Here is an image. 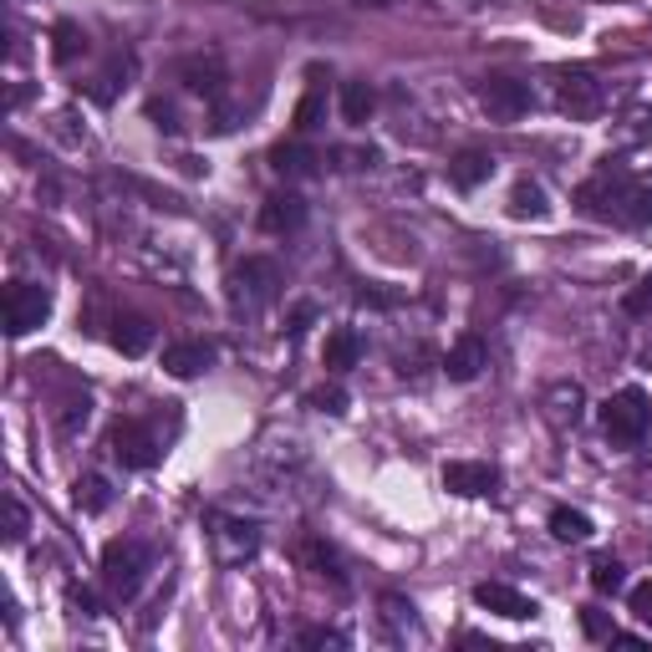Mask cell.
I'll list each match as a JSON object with an SVG mask.
<instances>
[{
    "instance_id": "6da1fadb",
    "label": "cell",
    "mask_w": 652,
    "mask_h": 652,
    "mask_svg": "<svg viewBox=\"0 0 652 652\" xmlns=\"http://www.w3.org/2000/svg\"><path fill=\"white\" fill-rule=\"evenodd\" d=\"M577 209L596 224H617V230H648L652 224V184L632 178L627 168L607 163L596 168L577 189Z\"/></svg>"
},
{
    "instance_id": "7a4b0ae2",
    "label": "cell",
    "mask_w": 652,
    "mask_h": 652,
    "mask_svg": "<svg viewBox=\"0 0 652 652\" xmlns=\"http://www.w3.org/2000/svg\"><path fill=\"white\" fill-rule=\"evenodd\" d=\"M652 429V398L642 387H622V393H612L602 403V433H607V444L617 449H638Z\"/></svg>"
},
{
    "instance_id": "3957f363",
    "label": "cell",
    "mask_w": 652,
    "mask_h": 652,
    "mask_svg": "<svg viewBox=\"0 0 652 652\" xmlns=\"http://www.w3.org/2000/svg\"><path fill=\"white\" fill-rule=\"evenodd\" d=\"M281 296V266L270 255H245L235 270H230V306L245 316L266 312L270 301Z\"/></svg>"
},
{
    "instance_id": "277c9868",
    "label": "cell",
    "mask_w": 652,
    "mask_h": 652,
    "mask_svg": "<svg viewBox=\"0 0 652 652\" xmlns=\"http://www.w3.org/2000/svg\"><path fill=\"white\" fill-rule=\"evenodd\" d=\"M149 546L143 540H107L103 546V586L113 602H133L143 592V577H149Z\"/></svg>"
},
{
    "instance_id": "5b68a950",
    "label": "cell",
    "mask_w": 652,
    "mask_h": 652,
    "mask_svg": "<svg viewBox=\"0 0 652 652\" xmlns=\"http://www.w3.org/2000/svg\"><path fill=\"white\" fill-rule=\"evenodd\" d=\"M602 103H607V88L596 82V72H586V67H566V72L556 77V107H561L566 118L592 123L596 113H602Z\"/></svg>"
},
{
    "instance_id": "8992f818",
    "label": "cell",
    "mask_w": 652,
    "mask_h": 652,
    "mask_svg": "<svg viewBox=\"0 0 652 652\" xmlns=\"http://www.w3.org/2000/svg\"><path fill=\"white\" fill-rule=\"evenodd\" d=\"M46 316H51V286H36V281L5 286V331L11 337H26V331L46 326Z\"/></svg>"
},
{
    "instance_id": "52a82bcc",
    "label": "cell",
    "mask_w": 652,
    "mask_h": 652,
    "mask_svg": "<svg viewBox=\"0 0 652 652\" xmlns=\"http://www.w3.org/2000/svg\"><path fill=\"white\" fill-rule=\"evenodd\" d=\"M113 459H118L123 469H153V464L163 459V444H159V433H153V423H143V418H118V429H113Z\"/></svg>"
},
{
    "instance_id": "ba28073f",
    "label": "cell",
    "mask_w": 652,
    "mask_h": 652,
    "mask_svg": "<svg viewBox=\"0 0 652 652\" xmlns=\"http://www.w3.org/2000/svg\"><path fill=\"white\" fill-rule=\"evenodd\" d=\"M209 540H214L220 566H240L260 550V525L240 515H209Z\"/></svg>"
},
{
    "instance_id": "9c48e42d",
    "label": "cell",
    "mask_w": 652,
    "mask_h": 652,
    "mask_svg": "<svg viewBox=\"0 0 652 652\" xmlns=\"http://www.w3.org/2000/svg\"><path fill=\"white\" fill-rule=\"evenodd\" d=\"M479 107L494 123H520L531 113V88L515 77H489V82H479Z\"/></svg>"
},
{
    "instance_id": "30bf717a",
    "label": "cell",
    "mask_w": 652,
    "mask_h": 652,
    "mask_svg": "<svg viewBox=\"0 0 652 652\" xmlns=\"http://www.w3.org/2000/svg\"><path fill=\"white\" fill-rule=\"evenodd\" d=\"M444 489L449 494H464V500H479V494L500 489V469L479 459H454V464H444Z\"/></svg>"
},
{
    "instance_id": "8fae6325",
    "label": "cell",
    "mask_w": 652,
    "mask_h": 652,
    "mask_svg": "<svg viewBox=\"0 0 652 652\" xmlns=\"http://www.w3.org/2000/svg\"><path fill=\"white\" fill-rule=\"evenodd\" d=\"M475 602L485 612H494V617H504V622H531L535 612V602L525 592H515V586H504V581H479L475 586Z\"/></svg>"
},
{
    "instance_id": "7c38bea8",
    "label": "cell",
    "mask_w": 652,
    "mask_h": 652,
    "mask_svg": "<svg viewBox=\"0 0 652 652\" xmlns=\"http://www.w3.org/2000/svg\"><path fill=\"white\" fill-rule=\"evenodd\" d=\"M301 224H306V199L296 189L270 194L266 205H260V230L266 235H296Z\"/></svg>"
},
{
    "instance_id": "4fadbf2b",
    "label": "cell",
    "mask_w": 652,
    "mask_h": 652,
    "mask_svg": "<svg viewBox=\"0 0 652 652\" xmlns=\"http://www.w3.org/2000/svg\"><path fill=\"white\" fill-rule=\"evenodd\" d=\"M214 368V347L209 341H174V347H163V372L168 377H199V372Z\"/></svg>"
},
{
    "instance_id": "5bb4252c",
    "label": "cell",
    "mask_w": 652,
    "mask_h": 652,
    "mask_svg": "<svg viewBox=\"0 0 652 652\" xmlns=\"http://www.w3.org/2000/svg\"><path fill=\"white\" fill-rule=\"evenodd\" d=\"M485 362H489V352H485V341L475 337V331H464L454 347H449V357H444V372H449V383H475L479 372H485Z\"/></svg>"
},
{
    "instance_id": "9a60e30c",
    "label": "cell",
    "mask_w": 652,
    "mask_h": 652,
    "mask_svg": "<svg viewBox=\"0 0 652 652\" xmlns=\"http://www.w3.org/2000/svg\"><path fill=\"white\" fill-rule=\"evenodd\" d=\"M326 118V82H322V67H312V88H306V97L296 103V118H291V128H296V138L316 133Z\"/></svg>"
},
{
    "instance_id": "2e32d148",
    "label": "cell",
    "mask_w": 652,
    "mask_h": 652,
    "mask_svg": "<svg viewBox=\"0 0 652 652\" xmlns=\"http://www.w3.org/2000/svg\"><path fill=\"white\" fill-rule=\"evenodd\" d=\"M326 372H352L362 362V337H357L352 326H337L331 337H326V352H322Z\"/></svg>"
},
{
    "instance_id": "e0dca14e",
    "label": "cell",
    "mask_w": 652,
    "mask_h": 652,
    "mask_svg": "<svg viewBox=\"0 0 652 652\" xmlns=\"http://www.w3.org/2000/svg\"><path fill=\"white\" fill-rule=\"evenodd\" d=\"M113 347L123 357H143L153 347V322L149 316H118L113 322Z\"/></svg>"
},
{
    "instance_id": "ac0fdd59",
    "label": "cell",
    "mask_w": 652,
    "mask_h": 652,
    "mask_svg": "<svg viewBox=\"0 0 652 652\" xmlns=\"http://www.w3.org/2000/svg\"><path fill=\"white\" fill-rule=\"evenodd\" d=\"M550 535H556V540H566V546H581V540H592V535H596V525H592V515H586V510L556 504V510H550Z\"/></svg>"
},
{
    "instance_id": "d6986e66",
    "label": "cell",
    "mask_w": 652,
    "mask_h": 652,
    "mask_svg": "<svg viewBox=\"0 0 652 652\" xmlns=\"http://www.w3.org/2000/svg\"><path fill=\"white\" fill-rule=\"evenodd\" d=\"M270 168L281 178H306L316 168V153L306 149L301 138H291V143H276V149H270Z\"/></svg>"
},
{
    "instance_id": "ffe728a7",
    "label": "cell",
    "mask_w": 652,
    "mask_h": 652,
    "mask_svg": "<svg viewBox=\"0 0 652 652\" xmlns=\"http://www.w3.org/2000/svg\"><path fill=\"white\" fill-rule=\"evenodd\" d=\"M372 113H377V88L372 82H341V123L362 128Z\"/></svg>"
},
{
    "instance_id": "44dd1931",
    "label": "cell",
    "mask_w": 652,
    "mask_h": 652,
    "mask_svg": "<svg viewBox=\"0 0 652 652\" xmlns=\"http://www.w3.org/2000/svg\"><path fill=\"white\" fill-rule=\"evenodd\" d=\"M489 174H494V159H489V153H479V149H464L459 159L449 163V178H454V189H479Z\"/></svg>"
},
{
    "instance_id": "7402d4cb",
    "label": "cell",
    "mask_w": 652,
    "mask_h": 652,
    "mask_svg": "<svg viewBox=\"0 0 652 652\" xmlns=\"http://www.w3.org/2000/svg\"><path fill=\"white\" fill-rule=\"evenodd\" d=\"M510 214H515V220H546L550 214L546 189H540L535 178H520L515 189H510Z\"/></svg>"
},
{
    "instance_id": "603a6c76",
    "label": "cell",
    "mask_w": 652,
    "mask_h": 652,
    "mask_svg": "<svg viewBox=\"0 0 652 652\" xmlns=\"http://www.w3.org/2000/svg\"><path fill=\"white\" fill-rule=\"evenodd\" d=\"M72 500H77V510H82V515H103L107 504H113V485H107L103 475H82L72 485Z\"/></svg>"
},
{
    "instance_id": "cb8c5ba5",
    "label": "cell",
    "mask_w": 652,
    "mask_h": 652,
    "mask_svg": "<svg viewBox=\"0 0 652 652\" xmlns=\"http://www.w3.org/2000/svg\"><path fill=\"white\" fill-rule=\"evenodd\" d=\"M82 51H88V31L77 26V21H57V26H51V57L67 67V61H77Z\"/></svg>"
},
{
    "instance_id": "d4e9b609",
    "label": "cell",
    "mask_w": 652,
    "mask_h": 652,
    "mask_svg": "<svg viewBox=\"0 0 652 652\" xmlns=\"http://www.w3.org/2000/svg\"><path fill=\"white\" fill-rule=\"evenodd\" d=\"M592 586L602 596L622 592V561H617V556H596V561H592Z\"/></svg>"
},
{
    "instance_id": "484cf974",
    "label": "cell",
    "mask_w": 652,
    "mask_h": 652,
    "mask_svg": "<svg viewBox=\"0 0 652 652\" xmlns=\"http://www.w3.org/2000/svg\"><path fill=\"white\" fill-rule=\"evenodd\" d=\"M184 77H189L194 92H209V97H220V61H209V67H205V61L194 57V61H184Z\"/></svg>"
},
{
    "instance_id": "4316f807",
    "label": "cell",
    "mask_w": 652,
    "mask_h": 652,
    "mask_svg": "<svg viewBox=\"0 0 652 652\" xmlns=\"http://www.w3.org/2000/svg\"><path fill=\"white\" fill-rule=\"evenodd\" d=\"M550 414L561 418V423H566V418H571V423H577V418H581V387H577V383H561V387H550Z\"/></svg>"
},
{
    "instance_id": "83f0119b",
    "label": "cell",
    "mask_w": 652,
    "mask_h": 652,
    "mask_svg": "<svg viewBox=\"0 0 652 652\" xmlns=\"http://www.w3.org/2000/svg\"><path fill=\"white\" fill-rule=\"evenodd\" d=\"M306 561H312L316 577H331L341 586V566H337V550L322 546V540H306Z\"/></svg>"
},
{
    "instance_id": "f1b7e54d",
    "label": "cell",
    "mask_w": 652,
    "mask_h": 652,
    "mask_svg": "<svg viewBox=\"0 0 652 652\" xmlns=\"http://www.w3.org/2000/svg\"><path fill=\"white\" fill-rule=\"evenodd\" d=\"M306 408L341 418V414H347V393H341V387H316V393H306Z\"/></svg>"
},
{
    "instance_id": "f546056e",
    "label": "cell",
    "mask_w": 652,
    "mask_h": 652,
    "mask_svg": "<svg viewBox=\"0 0 652 652\" xmlns=\"http://www.w3.org/2000/svg\"><path fill=\"white\" fill-rule=\"evenodd\" d=\"M123 77H128V61H113V67H107V72L103 77H97V88H88L92 92V97H97V103H113V97H118V82H123Z\"/></svg>"
},
{
    "instance_id": "4dcf8cb0",
    "label": "cell",
    "mask_w": 652,
    "mask_h": 652,
    "mask_svg": "<svg viewBox=\"0 0 652 652\" xmlns=\"http://www.w3.org/2000/svg\"><path fill=\"white\" fill-rule=\"evenodd\" d=\"M622 312H627V316H648V312H652V270L622 296Z\"/></svg>"
},
{
    "instance_id": "1f68e13d",
    "label": "cell",
    "mask_w": 652,
    "mask_h": 652,
    "mask_svg": "<svg viewBox=\"0 0 652 652\" xmlns=\"http://www.w3.org/2000/svg\"><path fill=\"white\" fill-rule=\"evenodd\" d=\"M622 138H627V143H648V138H652V107H632V113H627Z\"/></svg>"
},
{
    "instance_id": "d6a6232c",
    "label": "cell",
    "mask_w": 652,
    "mask_h": 652,
    "mask_svg": "<svg viewBox=\"0 0 652 652\" xmlns=\"http://www.w3.org/2000/svg\"><path fill=\"white\" fill-rule=\"evenodd\" d=\"M5 540H11V546L26 540V504L21 500H5Z\"/></svg>"
},
{
    "instance_id": "836d02e7",
    "label": "cell",
    "mask_w": 652,
    "mask_h": 652,
    "mask_svg": "<svg viewBox=\"0 0 652 652\" xmlns=\"http://www.w3.org/2000/svg\"><path fill=\"white\" fill-rule=\"evenodd\" d=\"M301 648H347V638H341L337 627H306V632H301Z\"/></svg>"
},
{
    "instance_id": "e575fe53",
    "label": "cell",
    "mask_w": 652,
    "mask_h": 652,
    "mask_svg": "<svg viewBox=\"0 0 652 652\" xmlns=\"http://www.w3.org/2000/svg\"><path fill=\"white\" fill-rule=\"evenodd\" d=\"M627 607H632V617H638V622H648V627H652V581L632 586V596H627Z\"/></svg>"
},
{
    "instance_id": "d590c367",
    "label": "cell",
    "mask_w": 652,
    "mask_h": 652,
    "mask_svg": "<svg viewBox=\"0 0 652 652\" xmlns=\"http://www.w3.org/2000/svg\"><path fill=\"white\" fill-rule=\"evenodd\" d=\"M581 627H586V638H596V642H607V638H612L607 612H596V607H586V612H581Z\"/></svg>"
},
{
    "instance_id": "8d00e7d4",
    "label": "cell",
    "mask_w": 652,
    "mask_h": 652,
    "mask_svg": "<svg viewBox=\"0 0 652 652\" xmlns=\"http://www.w3.org/2000/svg\"><path fill=\"white\" fill-rule=\"evenodd\" d=\"M88 414H92V403H88V398H82V403H72V408L61 414V433H77V429H82V423H88Z\"/></svg>"
},
{
    "instance_id": "74e56055",
    "label": "cell",
    "mask_w": 652,
    "mask_h": 652,
    "mask_svg": "<svg viewBox=\"0 0 652 652\" xmlns=\"http://www.w3.org/2000/svg\"><path fill=\"white\" fill-rule=\"evenodd\" d=\"M149 118L159 123V128H168V133H178V118H174V107H168V103H153V107H149Z\"/></svg>"
},
{
    "instance_id": "f35d334b",
    "label": "cell",
    "mask_w": 652,
    "mask_h": 652,
    "mask_svg": "<svg viewBox=\"0 0 652 652\" xmlns=\"http://www.w3.org/2000/svg\"><path fill=\"white\" fill-rule=\"evenodd\" d=\"M72 607H82V617H97V602H92V592H82V586H72Z\"/></svg>"
},
{
    "instance_id": "ab89813d",
    "label": "cell",
    "mask_w": 652,
    "mask_h": 652,
    "mask_svg": "<svg viewBox=\"0 0 652 652\" xmlns=\"http://www.w3.org/2000/svg\"><path fill=\"white\" fill-rule=\"evenodd\" d=\"M312 316H316V306H301V312L291 316V337H301V331L312 326Z\"/></svg>"
},
{
    "instance_id": "60d3db41",
    "label": "cell",
    "mask_w": 652,
    "mask_h": 652,
    "mask_svg": "<svg viewBox=\"0 0 652 652\" xmlns=\"http://www.w3.org/2000/svg\"><path fill=\"white\" fill-rule=\"evenodd\" d=\"M357 301L362 306H393V296H383V291H357Z\"/></svg>"
},
{
    "instance_id": "b9f144b4",
    "label": "cell",
    "mask_w": 652,
    "mask_h": 652,
    "mask_svg": "<svg viewBox=\"0 0 652 652\" xmlns=\"http://www.w3.org/2000/svg\"><path fill=\"white\" fill-rule=\"evenodd\" d=\"M357 5H387V0H357Z\"/></svg>"
}]
</instances>
